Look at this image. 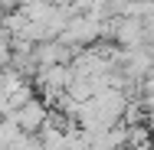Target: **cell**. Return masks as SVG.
I'll return each instance as SVG.
<instances>
[{
  "label": "cell",
  "instance_id": "6da1fadb",
  "mask_svg": "<svg viewBox=\"0 0 154 150\" xmlns=\"http://www.w3.org/2000/svg\"><path fill=\"white\" fill-rule=\"evenodd\" d=\"M112 46H118V49H125V52L151 46L148 20H134V16H122V20H115V26H112Z\"/></svg>",
  "mask_w": 154,
  "mask_h": 150
}]
</instances>
